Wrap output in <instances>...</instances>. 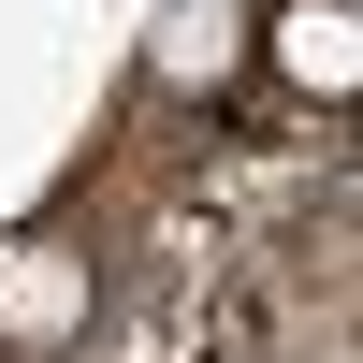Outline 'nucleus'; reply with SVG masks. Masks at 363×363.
<instances>
[{
  "label": "nucleus",
  "instance_id": "1",
  "mask_svg": "<svg viewBox=\"0 0 363 363\" xmlns=\"http://www.w3.org/2000/svg\"><path fill=\"white\" fill-rule=\"evenodd\" d=\"M291 73H320V87L349 73V29H335V0H291Z\"/></svg>",
  "mask_w": 363,
  "mask_h": 363
}]
</instances>
